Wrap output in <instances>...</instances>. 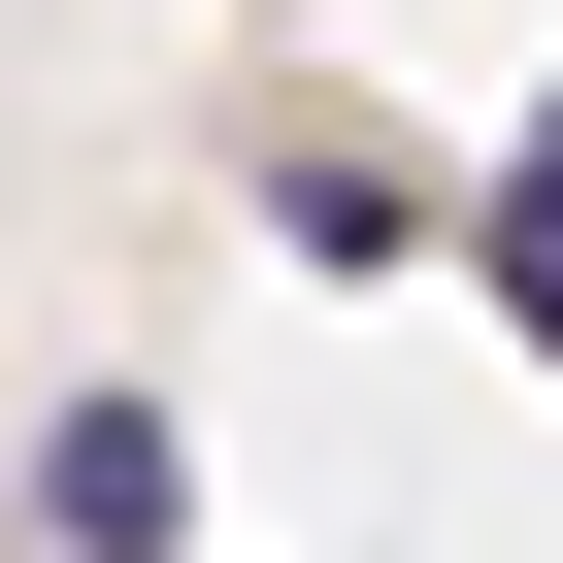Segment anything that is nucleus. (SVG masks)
Here are the masks:
<instances>
[{"label":"nucleus","instance_id":"f257e3e1","mask_svg":"<svg viewBox=\"0 0 563 563\" xmlns=\"http://www.w3.org/2000/svg\"><path fill=\"white\" fill-rule=\"evenodd\" d=\"M34 563H199V431L166 398H67L34 431Z\"/></svg>","mask_w":563,"mask_h":563},{"label":"nucleus","instance_id":"f03ea898","mask_svg":"<svg viewBox=\"0 0 563 563\" xmlns=\"http://www.w3.org/2000/svg\"><path fill=\"white\" fill-rule=\"evenodd\" d=\"M431 265H497V332H530V365H563V100H530V133H497V199H464V232H431Z\"/></svg>","mask_w":563,"mask_h":563},{"label":"nucleus","instance_id":"7ed1b4c3","mask_svg":"<svg viewBox=\"0 0 563 563\" xmlns=\"http://www.w3.org/2000/svg\"><path fill=\"white\" fill-rule=\"evenodd\" d=\"M265 232H299V265H431V199H398L365 133H265Z\"/></svg>","mask_w":563,"mask_h":563}]
</instances>
